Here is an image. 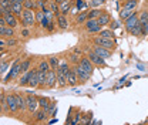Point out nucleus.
I'll use <instances>...</instances> for the list:
<instances>
[{
  "instance_id": "33",
  "label": "nucleus",
  "mask_w": 148,
  "mask_h": 125,
  "mask_svg": "<svg viewBox=\"0 0 148 125\" xmlns=\"http://www.w3.org/2000/svg\"><path fill=\"white\" fill-rule=\"evenodd\" d=\"M49 63H50V66H51L53 70H57L58 66H60V60H58L57 57H50V58H49Z\"/></svg>"
},
{
  "instance_id": "1",
  "label": "nucleus",
  "mask_w": 148,
  "mask_h": 125,
  "mask_svg": "<svg viewBox=\"0 0 148 125\" xmlns=\"http://www.w3.org/2000/svg\"><path fill=\"white\" fill-rule=\"evenodd\" d=\"M36 10H30V9H24L23 16H21V23L23 27H33L36 24Z\"/></svg>"
},
{
  "instance_id": "21",
  "label": "nucleus",
  "mask_w": 148,
  "mask_h": 125,
  "mask_svg": "<svg viewBox=\"0 0 148 125\" xmlns=\"http://www.w3.org/2000/svg\"><path fill=\"white\" fill-rule=\"evenodd\" d=\"M70 7H71V1L70 0H63L60 3V12H61V14H67L70 12Z\"/></svg>"
},
{
  "instance_id": "20",
  "label": "nucleus",
  "mask_w": 148,
  "mask_h": 125,
  "mask_svg": "<svg viewBox=\"0 0 148 125\" xmlns=\"http://www.w3.org/2000/svg\"><path fill=\"white\" fill-rule=\"evenodd\" d=\"M32 72H33V70H29V71L23 72V75H21V77H20V80H18V85H27V84H29V80H30Z\"/></svg>"
},
{
  "instance_id": "27",
  "label": "nucleus",
  "mask_w": 148,
  "mask_h": 125,
  "mask_svg": "<svg viewBox=\"0 0 148 125\" xmlns=\"http://www.w3.org/2000/svg\"><path fill=\"white\" fill-rule=\"evenodd\" d=\"M134 13H135V10H128V9H124V7H123V10H121V13H120V17L123 18V20H127V18L131 17Z\"/></svg>"
},
{
  "instance_id": "37",
  "label": "nucleus",
  "mask_w": 148,
  "mask_h": 125,
  "mask_svg": "<svg viewBox=\"0 0 148 125\" xmlns=\"http://www.w3.org/2000/svg\"><path fill=\"white\" fill-rule=\"evenodd\" d=\"M147 21H148V12H143V13H141V16H140V23L144 26Z\"/></svg>"
},
{
  "instance_id": "34",
  "label": "nucleus",
  "mask_w": 148,
  "mask_h": 125,
  "mask_svg": "<svg viewBox=\"0 0 148 125\" xmlns=\"http://www.w3.org/2000/svg\"><path fill=\"white\" fill-rule=\"evenodd\" d=\"M47 114H49V112H47L46 109H43V108H41L40 111H37V112H36V120H37V121H41V120H44V118L47 117Z\"/></svg>"
},
{
  "instance_id": "43",
  "label": "nucleus",
  "mask_w": 148,
  "mask_h": 125,
  "mask_svg": "<svg viewBox=\"0 0 148 125\" xmlns=\"http://www.w3.org/2000/svg\"><path fill=\"white\" fill-rule=\"evenodd\" d=\"M117 27H118V23H117V21H112V23L110 24V29H112V30L117 29Z\"/></svg>"
},
{
  "instance_id": "3",
  "label": "nucleus",
  "mask_w": 148,
  "mask_h": 125,
  "mask_svg": "<svg viewBox=\"0 0 148 125\" xmlns=\"http://www.w3.org/2000/svg\"><path fill=\"white\" fill-rule=\"evenodd\" d=\"M26 102H27V111H29L30 114H36L38 107H40L38 98L34 97V95H32V94H29V95L26 97Z\"/></svg>"
},
{
  "instance_id": "10",
  "label": "nucleus",
  "mask_w": 148,
  "mask_h": 125,
  "mask_svg": "<svg viewBox=\"0 0 148 125\" xmlns=\"http://www.w3.org/2000/svg\"><path fill=\"white\" fill-rule=\"evenodd\" d=\"M138 23H140V17H138V16L134 13L131 17H128L127 20H125V29H127V31H130V33H131V30H132V29H134Z\"/></svg>"
},
{
  "instance_id": "9",
  "label": "nucleus",
  "mask_w": 148,
  "mask_h": 125,
  "mask_svg": "<svg viewBox=\"0 0 148 125\" xmlns=\"http://www.w3.org/2000/svg\"><path fill=\"white\" fill-rule=\"evenodd\" d=\"M92 50L98 54L101 58H104V60H107V58H110V57H111V50L106 48V47H101V46H98V44H95Z\"/></svg>"
},
{
  "instance_id": "40",
  "label": "nucleus",
  "mask_w": 148,
  "mask_h": 125,
  "mask_svg": "<svg viewBox=\"0 0 148 125\" xmlns=\"http://www.w3.org/2000/svg\"><path fill=\"white\" fill-rule=\"evenodd\" d=\"M21 36L24 37V38H27V37L30 36V30H29V27H24V29L21 30Z\"/></svg>"
},
{
  "instance_id": "2",
  "label": "nucleus",
  "mask_w": 148,
  "mask_h": 125,
  "mask_svg": "<svg viewBox=\"0 0 148 125\" xmlns=\"http://www.w3.org/2000/svg\"><path fill=\"white\" fill-rule=\"evenodd\" d=\"M20 72H21V61H20V60H16V61L13 63V66L10 67V71L7 72V75L3 78V83H9L10 80L16 78Z\"/></svg>"
},
{
  "instance_id": "22",
  "label": "nucleus",
  "mask_w": 148,
  "mask_h": 125,
  "mask_svg": "<svg viewBox=\"0 0 148 125\" xmlns=\"http://www.w3.org/2000/svg\"><path fill=\"white\" fill-rule=\"evenodd\" d=\"M131 34L132 36H144L145 34V30H144V26L141 24V23H138L132 30H131Z\"/></svg>"
},
{
  "instance_id": "18",
  "label": "nucleus",
  "mask_w": 148,
  "mask_h": 125,
  "mask_svg": "<svg viewBox=\"0 0 148 125\" xmlns=\"http://www.w3.org/2000/svg\"><path fill=\"white\" fill-rule=\"evenodd\" d=\"M0 36L1 37H13L14 36V27H10V26L0 27Z\"/></svg>"
},
{
  "instance_id": "13",
  "label": "nucleus",
  "mask_w": 148,
  "mask_h": 125,
  "mask_svg": "<svg viewBox=\"0 0 148 125\" xmlns=\"http://www.w3.org/2000/svg\"><path fill=\"white\" fill-rule=\"evenodd\" d=\"M75 72H77V75H78V78L80 80H83V81H87V80H90V77H91V74L90 72H87L84 68H83V66H75Z\"/></svg>"
},
{
  "instance_id": "25",
  "label": "nucleus",
  "mask_w": 148,
  "mask_h": 125,
  "mask_svg": "<svg viewBox=\"0 0 148 125\" xmlns=\"http://www.w3.org/2000/svg\"><path fill=\"white\" fill-rule=\"evenodd\" d=\"M38 70V68H37ZM46 78H47V72L46 71H41V70H38V81H40V85L38 87H46Z\"/></svg>"
},
{
  "instance_id": "26",
  "label": "nucleus",
  "mask_w": 148,
  "mask_h": 125,
  "mask_svg": "<svg viewBox=\"0 0 148 125\" xmlns=\"http://www.w3.org/2000/svg\"><path fill=\"white\" fill-rule=\"evenodd\" d=\"M23 6H24V9L36 10V9H37V0H24Z\"/></svg>"
},
{
  "instance_id": "23",
  "label": "nucleus",
  "mask_w": 148,
  "mask_h": 125,
  "mask_svg": "<svg viewBox=\"0 0 148 125\" xmlns=\"http://www.w3.org/2000/svg\"><path fill=\"white\" fill-rule=\"evenodd\" d=\"M16 98H17L18 109H21V111L27 109V102H26V98H24V97H21L20 94H16Z\"/></svg>"
},
{
  "instance_id": "14",
  "label": "nucleus",
  "mask_w": 148,
  "mask_h": 125,
  "mask_svg": "<svg viewBox=\"0 0 148 125\" xmlns=\"http://www.w3.org/2000/svg\"><path fill=\"white\" fill-rule=\"evenodd\" d=\"M29 87H32V88H36L40 85V81H38V70H33L32 72V75H30V80H29V84H27Z\"/></svg>"
},
{
  "instance_id": "36",
  "label": "nucleus",
  "mask_w": 148,
  "mask_h": 125,
  "mask_svg": "<svg viewBox=\"0 0 148 125\" xmlns=\"http://www.w3.org/2000/svg\"><path fill=\"white\" fill-rule=\"evenodd\" d=\"M101 14V10H98V9H92V10H90L88 12V16H90V18H98V16Z\"/></svg>"
},
{
  "instance_id": "29",
  "label": "nucleus",
  "mask_w": 148,
  "mask_h": 125,
  "mask_svg": "<svg viewBox=\"0 0 148 125\" xmlns=\"http://www.w3.org/2000/svg\"><path fill=\"white\" fill-rule=\"evenodd\" d=\"M78 60H81V50L80 48H74L73 54H71V61L73 63H78Z\"/></svg>"
},
{
  "instance_id": "28",
  "label": "nucleus",
  "mask_w": 148,
  "mask_h": 125,
  "mask_svg": "<svg viewBox=\"0 0 148 125\" xmlns=\"http://www.w3.org/2000/svg\"><path fill=\"white\" fill-rule=\"evenodd\" d=\"M98 36L106 37V38H114V30L112 29H106V30H101L98 33Z\"/></svg>"
},
{
  "instance_id": "16",
  "label": "nucleus",
  "mask_w": 148,
  "mask_h": 125,
  "mask_svg": "<svg viewBox=\"0 0 148 125\" xmlns=\"http://www.w3.org/2000/svg\"><path fill=\"white\" fill-rule=\"evenodd\" d=\"M57 24L60 30H67L69 29V20L66 17V14H58L57 16Z\"/></svg>"
},
{
  "instance_id": "45",
  "label": "nucleus",
  "mask_w": 148,
  "mask_h": 125,
  "mask_svg": "<svg viewBox=\"0 0 148 125\" xmlns=\"http://www.w3.org/2000/svg\"><path fill=\"white\" fill-rule=\"evenodd\" d=\"M120 1H127V0H120Z\"/></svg>"
},
{
  "instance_id": "24",
  "label": "nucleus",
  "mask_w": 148,
  "mask_h": 125,
  "mask_svg": "<svg viewBox=\"0 0 148 125\" xmlns=\"http://www.w3.org/2000/svg\"><path fill=\"white\" fill-rule=\"evenodd\" d=\"M49 9L54 13V16H58L61 12H60V3H57V1H51V3H49Z\"/></svg>"
},
{
  "instance_id": "5",
  "label": "nucleus",
  "mask_w": 148,
  "mask_h": 125,
  "mask_svg": "<svg viewBox=\"0 0 148 125\" xmlns=\"http://www.w3.org/2000/svg\"><path fill=\"white\" fill-rule=\"evenodd\" d=\"M6 105H7V111L9 112H16V111H18L16 94H7L6 95Z\"/></svg>"
},
{
  "instance_id": "7",
  "label": "nucleus",
  "mask_w": 148,
  "mask_h": 125,
  "mask_svg": "<svg viewBox=\"0 0 148 125\" xmlns=\"http://www.w3.org/2000/svg\"><path fill=\"white\" fill-rule=\"evenodd\" d=\"M101 24L98 23V20L97 18H88L87 21H86V29L90 31V33H100L101 31Z\"/></svg>"
},
{
  "instance_id": "4",
  "label": "nucleus",
  "mask_w": 148,
  "mask_h": 125,
  "mask_svg": "<svg viewBox=\"0 0 148 125\" xmlns=\"http://www.w3.org/2000/svg\"><path fill=\"white\" fill-rule=\"evenodd\" d=\"M94 44H98L101 47H106L108 50H114L115 47V43L112 38H106V37H101V36H97L94 38Z\"/></svg>"
},
{
  "instance_id": "44",
  "label": "nucleus",
  "mask_w": 148,
  "mask_h": 125,
  "mask_svg": "<svg viewBox=\"0 0 148 125\" xmlns=\"http://www.w3.org/2000/svg\"><path fill=\"white\" fill-rule=\"evenodd\" d=\"M12 3H24V0H10Z\"/></svg>"
},
{
  "instance_id": "12",
  "label": "nucleus",
  "mask_w": 148,
  "mask_h": 125,
  "mask_svg": "<svg viewBox=\"0 0 148 125\" xmlns=\"http://www.w3.org/2000/svg\"><path fill=\"white\" fill-rule=\"evenodd\" d=\"M80 66H83V68L86 70L87 72H90V74H92V61L88 58V57H81V60H80V63H78Z\"/></svg>"
},
{
  "instance_id": "15",
  "label": "nucleus",
  "mask_w": 148,
  "mask_h": 125,
  "mask_svg": "<svg viewBox=\"0 0 148 125\" xmlns=\"http://www.w3.org/2000/svg\"><path fill=\"white\" fill-rule=\"evenodd\" d=\"M88 58L91 60L92 64H95V66H104V58H101L94 50H91V51L88 53Z\"/></svg>"
},
{
  "instance_id": "39",
  "label": "nucleus",
  "mask_w": 148,
  "mask_h": 125,
  "mask_svg": "<svg viewBox=\"0 0 148 125\" xmlns=\"http://www.w3.org/2000/svg\"><path fill=\"white\" fill-rule=\"evenodd\" d=\"M9 67H10V63H4V61H3V63H1V74H4V72L7 71Z\"/></svg>"
},
{
  "instance_id": "35",
  "label": "nucleus",
  "mask_w": 148,
  "mask_h": 125,
  "mask_svg": "<svg viewBox=\"0 0 148 125\" xmlns=\"http://www.w3.org/2000/svg\"><path fill=\"white\" fill-rule=\"evenodd\" d=\"M29 70H30V60L27 58V60L21 61V72H26Z\"/></svg>"
},
{
  "instance_id": "41",
  "label": "nucleus",
  "mask_w": 148,
  "mask_h": 125,
  "mask_svg": "<svg viewBox=\"0 0 148 125\" xmlns=\"http://www.w3.org/2000/svg\"><path fill=\"white\" fill-rule=\"evenodd\" d=\"M16 44H17V41H16L14 38L9 37V40H7V46H9V47H13V46H16Z\"/></svg>"
},
{
  "instance_id": "6",
  "label": "nucleus",
  "mask_w": 148,
  "mask_h": 125,
  "mask_svg": "<svg viewBox=\"0 0 148 125\" xmlns=\"http://www.w3.org/2000/svg\"><path fill=\"white\" fill-rule=\"evenodd\" d=\"M56 84H58V78H57V70H50L47 71V78H46V87L47 88H53Z\"/></svg>"
},
{
  "instance_id": "19",
  "label": "nucleus",
  "mask_w": 148,
  "mask_h": 125,
  "mask_svg": "<svg viewBox=\"0 0 148 125\" xmlns=\"http://www.w3.org/2000/svg\"><path fill=\"white\" fill-rule=\"evenodd\" d=\"M97 20H98V23H100L101 26H108V24H110L111 18H110V14H108V13L101 12V14L98 16V18H97Z\"/></svg>"
},
{
  "instance_id": "30",
  "label": "nucleus",
  "mask_w": 148,
  "mask_h": 125,
  "mask_svg": "<svg viewBox=\"0 0 148 125\" xmlns=\"http://www.w3.org/2000/svg\"><path fill=\"white\" fill-rule=\"evenodd\" d=\"M88 18H90V16H88V12H83V13H80V14L77 16V23H78V24H81V23L87 21Z\"/></svg>"
},
{
  "instance_id": "17",
  "label": "nucleus",
  "mask_w": 148,
  "mask_h": 125,
  "mask_svg": "<svg viewBox=\"0 0 148 125\" xmlns=\"http://www.w3.org/2000/svg\"><path fill=\"white\" fill-rule=\"evenodd\" d=\"M12 12H13L17 17H21V16H23V12H24L23 3H12Z\"/></svg>"
},
{
  "instance_id": "11",
  "label": "nucleus",
  "mask_w": 148,
  "mask_h": 125,
  "mask_svg": "<svg viewBox=\"0 0 148 125\" xmlns=\"http://www.w3.org/2000/svg\"><path fill=\"white\" fill-rule=\"evenodd\" d=\"M67 83H69L70 87L77 85V83H78V75H77V72H75V67H74V68H70V71L67 74Z\"/></svg>"
},
{
  "instance_id": "38",
  "label": "nucleus",
  "mask_w": 148,
  "mask_h": 125,
  "mask_svg": "<svg viewBox=\"0 0 148 125\" xmlns=\"http://www.w3.org/2000/svg\"><path fill=\"white\" fill-rule=\"evenodd\" d=\"M43 18H44V12L40 9L38 12H36V20L38 21V23H41V20H43Z\"/></svg>"
},
{
  "instance_id": "42",
  "label": "nucleus",
  "mask_w": 148,
  "mask_h": 125,
  "mask_svg": "<svg viewBox=\"0 0 148 125\" xmlns=\"http://www.w3.org/2000/svg\"><path fill=\"white\" fill-rule=\"evenodd\" d=\"M75 7H77L78 10H80V9H83V7H84V3H83V0H77V1H75Z\"/></svg>"
},
{
  "instance_id": "31",
  "label": "nucleus",
  "mask_w": 148,
  "mask_h": 125,
  "mask_svg": "<svg viewBox=\"0 0 148 125\" xmlns=\"http://www.w3.org/2000/svg\"><path fill=\"white\" fill-rule=\"evenodd\" d=\"M38 70H41V71H50L51 70V66H50V63L49 61H40V64H38Z\"/></svg>"
},
{
  "instance_id": "32",
  "label": "nucleus",
  "mask_w": 148,
  "mask_h": 125,
  "mask_svg": "<svg viewBox=\"0 0 148 125\" xmlns=\"http://www.w3.org/2000/svg\"><path fill=\"white\" fill-rule=\"evenodd\" d=\"M137 7V0H127L124 3V9H128V10H135Z\"/></svg>"
},
{
  "instance_id": "8",
  "label": "nucleus",
  "mask_w": 148,
  "mask_h": 125,
  "mask_svg": "<svg viewBox=\"0 0 148 125\" xmlns=\"http://www.w3.org/2000/svg\"><path fill=\"white\" fill-rule=\"evenodd\" d=\"M3 17L6 18V23H7V26H10V27H17V26H18L17 16H16V14H14L12 10L6 12V13L3 14Z\"/></svg>"
}]
</instances>
